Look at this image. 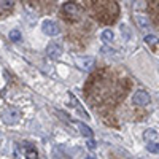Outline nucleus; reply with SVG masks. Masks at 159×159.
<instances>
[{
	"mask_svg": "<svg viewBox=\"0 0 159 159\" xmlns=\"http://www.w3.org/2000/svg\"><path fill=\"white\" fill-rule=\"evenodd\" d=\"M96 16L102 22H113L118 15V5L115 2H92Z\"/></svg>",
	"mask_w": 159,
	"mask_h": 159,
	"instance_id": "nucleus-1",
	"label": "nucleus"
},
{
	"mask_svg": "<svg viewBox=\"0 0 159 159\" xmlns=\"http://www.w3.org/2000/svg\"><path fill=\"white\" fill-rule=\"evenodd\" d=\"M2 119H3V123H7V124H16L21 119V111L18 108H15V107H10V108H7L3 111Z\"/></svg>",
	"mask_w": 159,
	"mask_h": 159,
	"instance_id": "nucleus-2",
	"label": "nucleus"
},
{
	"mask_svg": "<svg viewBox=\"0 0 159 159\" xmlns=\"http://www.w3.org/2000/svg\"><path fill=\"white\" fill-rule=\"evenodd\" d=\"M42 29H43V32H45L46 35H49V37H56V35H59V32H61L59 25H57L54 21H49V19L43 21Z\"/></svg>",
	"mask_w": 159,
	"mask_h": 159,
	"instance_id": "nucleus-3",
	"label": "nucleus"
},
{
	"mask_svg": "<svg viewBox=\"0 0 159 159\" xmlns=\"http://www.w3.org/2000/svg\"><path fill=\"white\" fill-rule=\"evenodd\" d=\"M132 100H134L135 105H140V107H145V105L150 103V96L148 92H145L143 89H139L134 92V96H132Z\"/></svg>",
	"mask_w": 159,
	"mask_h": 159,
	"instance_id": "nucleus-4",
	"label": "nucleus"
},
{
	"mask_svg": "<svg viewBox=\"0 0 159 159\" xmlns=\"http://www.w3.org/2000/svg\"><path fill=\"white\" fill-rule=\"evenodd\" d=\"M62 11H64V15H65V16H69V18H72V19H76V18L80 16V8H78V5L73 3V2L64 3Z\"/></svg>",
	"mask_w": 159,
	"mask_h": 159,
	"instance_id": "nucleus-5",
	"label": "nucleus"
},
{
	"mask_svg": "<svg viewBox=\"0 0 159 159\" xmlns=\"http://www.w3.org/2000/svg\"><path fill=\"white\" fill-rule=\"evenodd\" d=\"M46 54L51 59H59L62 56V46L57 45V43H49L46 46Z\"/></svg>",
	"mask_w": 159,
	"mask_h": 159,
	"instance_id": "nucleus-6",
	"label": "nucleus"
},
{
	"mask_svg": "<svg viewBox=\"0 0 159 159\" xmlns=\"http://www.w3.org/2000/svg\"><path fill=\"white\" fill-rule=\"evenodd\" d=\"M94 64H96L94 57H89V56L88 57H76V65L83 70H91L94 67Z\"/></svg>",
	"mask_w": 159,
	"mask_h": 159,
	"instance_id": "nucleus-7",
	"label": "nucleus"
},
{
	"mask_svg": "<svg viewBox=\"0 0 159 159\" xmlns=\"http://www.w3.org/2000/svg\"><path fill=\"white\" fill-rule=\"evenodd\" d=\"M22 148H24V154L27 159H38V153H37V150L32 143L22 142Z\"/></svg>",
	"mask_w": 159,
	"mask_h": 159,
	"instance_id": "nucleus-8",
	"label": "nucleus"
},
{
	"mask_svg": "<svg viewBox=\"0 0 159 159\" xmlns=\"http://www.w3.org/2000/svg\"><path fill=\"white\" fill-rule=\"evenodd\" d=\"M135 21H137V24L140 25L142 29H147L148 25H150V19H148V16H145V15H137L135 16Z\"/></svg>",
	"mask_w": 159,
	"mask_h": 159,
	"instance_id": "nucleus-9",
	"label": "nucleus"
},
{
	"mask_svg": "<svg viewBox=\"0 0 159 159\" xmlns=\"http://www.w3.org/2000/svg\"><path fill=\"white\" fill-rule=\"evenodd\" d=\"M145 43H147L148 46H151V48H154V49H159V40L154 35H147L145 37Z\"/></svg>",
	"mask_w": 159,
	"mask_h": 159,
	"instance_id": "nucleus-10",
	"label": "nucleus"
},
{
	"mask_svg": "<svg viewBox=\"0 0 159 159\" xmlns=\"http://www.w3.org/2000/svg\"><path fill=\"white\" fill-rule=\"evenodd\" d=\"M73 124H75L80 130H81V134H83L84 137H88V139H91V137H92V130H91L86 124H83V123H73Z\"/></svg>",
	"mask_w": 159,
	"mask_h": 159,
	"instance_id": "nucleus-11",
	"label": "nucleus"
},
{
	"mask_svg": "<svg viewBox=\"0 0 159 159\" xmlns=\"http://www.w3.org/2000/svg\"><path fill=\"white\" fill-rule=\"evenodd\" d=\"M100 37H102V42H105V43H110V42H113V38H115L113 32H111V30H108V29H107V30H103Z\"/></svg>",
	"mask_w": 159,
	"mask_h": 159,
	"instance_id": "nucleus-12",
	"label": "nucleus"
},
{
	"mask_svg": "<svg viewBox=\"0 0 159 159\" xmlns=\"http://www.w3.org/2000/svg\"><path fill=\"white\" fill-rule=\"evenodd\" d=\"M147 150L150 153H154V154H159V143L157 142H150L147 145Z\"/></svg>",
	"mask_w": 159,
	"mask_h": 159,
	"instance_id": "nucleus-13",
	"label": "nucleus"
},
{
	"mask_svg": "<svg viewBox=\"0 0 159 159\" xmlns=\"http://www.w3.org/2000/svg\"><path fill=\"white\" fill-rule=\"evenodd\" d=\"M10 40H11V42H19V40H21V32L18 30V29H13L11 32H10Z\"/></svg>",
	"mask_w": 159,
	"mask_h": 159,
	"instance_id": "nucleus-14",
	"label": "nucleus"
},
{
	"mask_svg": "<svg viewBox=\"0 0 159 159\" xmlns=\"http://www.w3.org/2000/svg\"><path fill=\"white\" fill-rule=\"evenodd\" d=\"M143 137H145V140H154V139H156V132L151 130V129H148V130L143 134Z\"/></svg>",
	"mask_w": 159,
	"mask_h": 159,
	"instance_id": "nucleus-15",
	"label": "nucleus"
},
{
	"mask_svg": "<svg viewBox=\"0 0 159 159\" xmlns=\"http://www.w3.org/2000/svg\"><path fill=\"white\" fill-rule=\"evenodd\" d=\"M88 147H89V148H96V142H94V140H89V142H88Z\"/></svg>",
	"mask_w": 159,
	"mask_h": 159,
	"instance_id": "nucleus-16",
	"label": "nucleus"
},
{
	"mask_svg": "<svg viewBox=\"0 0 159 159\" xmlns=\"http://www.w3.org/2000/svg\"><path fill=\"white\" fill-rule=\"evenodd\" d=\"M86 159H96V157H94V156H88Z\"/></svg>",
	"mask_w": 159,
	"mask_h": 159,
	"instance_id": "nucleus-17",
	"label": "nucleus"
}]
</instances>
